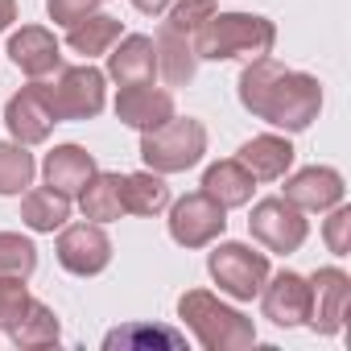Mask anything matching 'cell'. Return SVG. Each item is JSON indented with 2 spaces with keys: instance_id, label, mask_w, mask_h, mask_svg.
Returning <instances> with one entry per match:
<instances>
[{
  "instance_id": "obj_1",
  "label": "cell",
  "mask_w": 351,
  "mask_h": 351,
  "mask_svg": "<svg viewBox=\"0 0 351 351\" xmlns=\"http://www.w3.org/2000/svg\"><path fill=\"white\" fill-rule=\"evenodd\" d=\"M236 91H240L244 112H252L256 120H265L281 132H306L322 112V83L306 71L281 66L273 54L252 58L240 71Z\"/></svg>"
},
{
  "instance_id": "obj_2",
  "label": "cell",
  "mask_w": 351,
  "mask_h": 351,
  "mask_svg": "<svg viewBox=\"0 0 351 351\" xmlns=\"http://www.w3.org/2000/svg\"><path fill=\"white\" fill-rule=\"evenodd\" d=\"M199 62H232V58H265L277 46V25L261 13H215L195 38Z\"/></svg>"
},
{
  "instance_id": "obj_3",
  "label": "cell",
  "mask_w": 351,
  "mask_h": 351,
  "mask_svg": "<svg viewBox=\"0 0 351 351\" xmlns=\"http://www.w3.org/2000/svg\"><path fill=\"white\" fill-rule=\"evenodd\" d=\"M178 318L207 351H244L256 343L252 318L244 310L219 302L211 289H186L178 298Z\"/></svg>"
},
{
  "instance_id": "obj_4",
  "label": "cell",
  "mask_w": 351,
  "mask_h": 351,
  "mask_svg": "<svg viewBox=\"0 0 351 351\" xmlns=\"http://www.w3.org/2000/svg\"><path fill=\"white\" fill-rule=\"evenodd\" d=\"M207 153V128L195 116L173 112L165 124L141 132V161L153 173H186L203 161Z\"/></svg>"
},
{
  "instance_id": "obj_5",
  "label": "cell",
  "mask_w": 351,
  "mask_h": 351,
  "mask_svg": "<svg viewBox=\"0 0 351 351\" xmlns=\"http://www.w3.org/2000/svg\"><path fill=\"white\" fill-rule=\"evenodd\" d=\"M58 124L62 120H95L108 104V75L95 71L91 62L83 66H58L54 83H42Z\"/></svg>"
},
{
  "instance_id": "obj_6",
  "label": "cell",
  "mask_w": 351,
  "mask_h": 351,
  "mask_svg": "<svg viewBox=\"0 0 351 351\" xmlns=\"http://www.w3.org/2000/svg\"><path fill=\"white\" fill-rule=\"evenodd\" d=\"M207 273L219 285V293H228L232 302H252L273 269H269V252H256L252 244H240V240H223L211 248Z\"/></svg>"
},
{
  "instance_id": "obj_7",
  "label": "cell",
  "mask_w": 351,
  "mask_h": 351,
  "mask_svg": "<svg viewBox=\"0 0 351 351\" xmlns=\"http://www.w3.org/2000/svg\"><path fill=\"white\" fill-rule=\"evenodd\" d=\"M223 232H228V207H219L207 191L169 203V240L178 248H211Z\"/></svg>"
},
{
  "instance_id": "obj_8",
  "label": "cell",
  "mask_w": 351,
  "mask_h": 351,
  "mask_svg": "<svg viewBox=\"0 0 351 351\" xmlns=\"http://www.w3.org/2000/svg\"><path fill=\"white\" fill-rule=\"evenodd\" d=\"M248 232H252V240L265 244L269 252L289 256V252H298V248L306 244V236H310V219H306V211H298L289 199L277 195V199H261V203H252Z\"/></svg>"
},
{
  "instance_id": "obj_9",
  "label": "cell",
  "mask_w": 351,
  "mask_h": 351,
  "mask_svg": "<svg viewBox=\"0 0 351 351\" xmlns=\"http://www.w3.org/2000/svg\"><path fill=\"white\" fill-rule=\"evenodd\" d=\"M54 256L75 277H99L112 265V240H108L104 223H91V219L87 223H62Z\"/></svg>"
},
{
  "instance_id": "obj_10",
  "label": "cell",
  "mask_w": 351,
  "mask_h": 351,
  "mask_svg": "<svg viewBox=\"0 0 351 351\" xmlns=\"http://www.w3.org/2000/svg\"><path fill=\"white\" fill-rule=\"evenodd\" d=\"M310 318L306 326L314 335H339L347 322V306H351V277L339 265L314 269L310 277Z\"/></svg>"
},
{
  "instance_id": "obj_11",
  "label": "cell",
  "mask_w": 351,
  "mask_h": 351,
  "mask_svg": "<svg viewBox=\"0 0 351 351\" xmlns=\"http://www.w3.org/2000/svg\"><path fill=\"white\" fill-rule=\"evenodd\" d=\"M261 310L273 326H306L310 318V281L293 269H281V273H269V281L261 285Z\"/></svg>"
},
{
  "instance_id": "obj_12",
  "label": "cell",
  "mask_w": 351,
  "mask_h": 351,
  "mask_svg": "<svg viewBox=\"0 0 351 351\" xmlns=\"http://www.w3.org/2000/svg\"><path fill=\"white\" fill-rule=\"evenodd\" d=\"M5 124H9L13 141H21V145H42V141H50L58 116H54V108H50V99H46V91H42V79H34L29 87H21V91L5 104Z\"/></svg>"
},
{
  "instance_id": "obj_13",
  "label": "cell",
  "mask_w": 351,
  "mask_h": 351,
  "mask_svg": "<svg viewBox=\"0 0 351 351\" xmlns=\"http://www.w3.org/2000/svg\"><path fill=\"white\" fill-rule=\"evenodd\" d=\"M343 195H347V186H343V173L339 169H330V165H306V169H298V173L285 178V195L281 199H289L306 215H322L335 203H343Z\"/></svg>"
},
{
  "instance_id": "obj_14",
  "label": "cell",
  "mask_w": 351,
  "mask_h": 351,
  "mask_svg": "<svg viewBox=\"0 0 351 351\" xmlns=\"http://www.w3.org/2000/svg\"><path fill=\"white\" fill-rule=\"evenodd\" d=\"M169 116H173V91H165V87L128 83L116 91V120L136 128V132H149V128L165 124Z\"/></svg>"
},
{
  "instance_id": "obj_15",
  "label": "cell",
  "mask_w": 351,
  "mask_h": 351,
  "mask_svg": "<svg viewBox=\"0 0 351 351\" xmlns=\"http://www.w3.org/2000/svg\"><path fill=\"white\" fill-rule=\"evenodd\" d=\"M9 58L21 66V75L29 79H46L62 66V46L46 25H21L9 38Z\"/></svg>"
},
{
  "instance_id": "obj_16",
  "label": "cell",
  "mask_w": 351,
  "mask_h": 351,
  "mask_svg": "<svg viewBox=\"0 0 351 351\" xmlns=\"http://www.w3.org/2000/svg\"><path fill=\"white\" fill-rule=\"evenodd\" d=\"M95 169H99V165H95V157H91L83 145H54V149L46 153V161H42V178H46L50 191L75 199V195L91 182Z\"/></svg>"
},
{
  "instance_id": "obj_17",
  "label": "cell",
  "mask_w": 351,
  "mask_h": 351,
  "mask_svg": "<svg viewBox=\"0 0 351 351\" xmlns=\"http://www.w3.org/2000/svg\"><path fill=\"white\" fill-rule=\"evenodd\" d=\"M157 75V50L153 38L145 34H124L112 50H108V79L128 87V83H153Z\"/></svg>"
},
{
  "instance_id": "obj_18",
  "label": "cell",
  "mask_w": 351,
  "mask_h": 351,
  "mask_svg": "<svg viewBox=\"0 0 351 351\" xmlns=\"http://www.w3.org/2000/svg\"><path fill=\"white\" fill-rule=\"evenodd\" d=\"M240 161L256 182H281L289 173V165H293V145H289V136L261 132V136L240 145Z\"/></svg>"
},
{
  "instance_id": "obj_19",
  "label": "cell",
  "mask_w": 351,
  "mask_h": 351,
  "mask_svg": "<svg viewBox=\"0 0 351 351\" xmlns=\"http://www.w3.org/2000/svg\"><path fill=\"white\" fill-rule=\"evenodd\" d=\"M153 50H157V75H161L169 87H186V83H195L199 54H195V42H191L186 34L161 25L157 38H153Z\"/></svg>"
},
{
  "instance_id": "obj_20",
  "label": "cell",
  "mask_w": 351,
  "mask_h": 351,
  "mask_svg": "<svg viewBox=\"0 0 351 351\" xmlns=\"http://www.w3.org/2000/svg\"><path fill=\"white\" fill-rule=\"evenodd\" d=\"M203 191L219 203V207H248L252 203V191H256V178L244 169V161L240 157H228V161H215V165H207V173H203Z\"/></svg>"
},
{
  "instance_id": "obj_21",
  "label": "cell",
  "mask_w": 351,
  "mask_h": 351,
  "mask_svg": "<svg viewBox=\"0 0 351 351\" xmlns=\"http://www.w3.org/2000/svg\"><path fill=\"white\" fill-rule=\"evenodd\" d=\"M79 207L91 223H116L124 211V178L120 173H108V169H95L91 182L79 191Z\"/></svg>"
},
{
  "instance_id": "obj_22",
  "label": "cell",
  "mask_w": 351,
  "mask_h": 351,
  "mask_svg": "<svg viewBox=\"0 0 351 351\" xmlns=\"http://www.w3.org/2000/svg\"><path fill=\"white\" fill-rule=\"evenodd\" d=\"M124 38V25L116 21V17H108V13H91V17H83L79 25H71L66 29V50H75L79 58H99V54H108L116 42Z\"/></svg>"
},
{
  "instance_id": "obj_23",
  "label": "cell",
  "mask_w": 351,
  "mask_h": 351,
  "mask_svg": "<svg viewBox=\"0 0 351 351\" xmlns=\"http://www.w3.org/2000/svg\"><path fill=\"white\" fill-rule=\"evenodd\" d=\"M169 203L173 199L165 186V173H153V169L124 173V211L128 215H161Z\"/></svg>"
},
{
  "instance_id": "obj_24",
  "label": "cell",
  "mask_w": 351,
  "mask_h": 351,
  "mask_svg": "<svg viewBox=\"0 0 351 351\" xmlns=\"http://www.w3.org/2000/svg\"><path fill=\"white\" fill-rule=\"evenodd\" d=\"M66 219H71V199L66 195H58L50 186H38V191L21 195V223L29 232H58Z\"/></svg>"
},
{
  "instance_id": "obj_25",
  "label": "cell",
  "mask_w": 351,
  "mask_h": 351,
  "mask_svg": "<svg viewBox=\"0 0 351 351\" xmlns=\"http://www.w3.org/2000/svg\"><path fill=\"white\" fill-rule=\"evenodd\" d=\"M182 343H186V339H182L178 330L153 326V322H128V326L108 330V339H104L108 351H116V347H124V351H153V347H161V351H178Z\"/></svg>"
},
{
  "instance_id": "obj_26",
  "label": "cell",
  "mask_w": 351,
  "mask_h": 351,
  "mask_svg": "<svg viewBox=\"0 0 351 351\" xmlns=\"http://www.w3.org/2000/svg\"><path fill=\"white\" fill-rule=\"evenodd\" d=\"M62 339V322H58V314L46 306V302H29V310H25V318L13 326V343L17 347H25V351H38V347H54Z\"/></svg>"
},
{
  "instance_id": "obj_27",
  "label": "cell",
  "mask_w": 351,
  "mask_h": 351,
  "mask_svg": "<svg viewBox=\"0 0 351 351\" xmlns=\"http://www.w3.org/2000/svg\"><path fill=\"white\" fill-rule=\"evenodd\" d=\"M34 173H38V161L29 153V145L21 141H0V195H25L34 186Z\"/></svg>"
},
{
  "instance_id": "obj_28",
  "label": "cell",
  "mask_w": 351,
  "mask_h": 351,
  "mask_svg": "<svg viewBox=\"0 0 351 351\" xmlns=\"http://www.w3.org/2000/svg\"><path fill=\"white\" fill-rule=\"evenodd\" d=\"M38 269V244L21 232H0V277L29 281Z\"/></svg>"
},
{
  "instance_id": "obj_29",
  "label": "cell",
  "mask_w": 351,
  "mask_h": 351,
  "mask_svg": "<svg viewBox=\"0 0 351 351\" xmlns=\"http://www.w3.org/2000/svg\"><path fill=\"white\" fill-rule=\"evenodd\" d=\"M215 13H219L215 0H173V5L165 9V21H161V25H169V29H178V34L195 38Z\"/></svg>"
},
{
  "instance_id": "obj_30",
  "label": "cell",
  "mask_w": 351,
  "mask_h": 351,
  "mask_svg": "<svg viewBox=\"0 0 351 351\" xmlns=\"http://www.w3.org/2000/svg\"><path fill=\"white\" fill-rule=\"evenodd\" d=\"M29 302H34V293L25 289V281L0 277V330H9V335H13V326L25 318Z\"/></svg>"
},
{
  "instance_id": "obj_31",
  "label": "cell",
  "mask_w": 351,
  "mask_h": 351,
  "mask_svg": "<svg viewBox=\"0 0 351 351\" xmlns=\"http://www.w3.org/2000/svg\"><path fill=\"white\" fill-rule=\"evenodd\" d=\"M322 240H326V248L335 256H347L351 252V207H343V203L330 207V215L322 223Z\"/></svg>"
},
{
  "instance_id": "obj_32",
  "label": "cell",
  "mask_w": 351,
  "mask_h": 351,
  "mask_svg": "<svg viewBox=\"0 0 351 351\" xmlns=\"http://www.w3.org/2000/svg\"><path fill=\"white\" fill-rule=\"evenodd\" d=\"M95 9H99V0H46L50 21H54V25H62V29L79 25V21H83V17H91Z\"/></svg>"
},
{
  "instance_id": "obj_33",
  "label": "cell",
  "mask_w": 351,
  "mask_h": 351,
  "mask_svg": "<svg viewBox=\"0 0 351 351\" xmlns=\"http://www.w3.org/2000/svg\"><path fill=\"white\" fill-rule=\"evenodd\" d=\"M169 5H173V0H132V9H136V13H145V17H161Z\"/></svg>"
},
{
  "instance_id": "obj_34",
  "label": "cell",
  "mask_w": 351,
  "mask_h": 351,
  "mask_svg": "<svg viewBox=\"0 0 351 351\" xmlns=\"http://www.w3.org/2000/svg\"><path fill=\"white\" fill-rule=\"evenodd\" d=\"M17 21V0H0V34Z\"/></svg>"
}]
</instances>
